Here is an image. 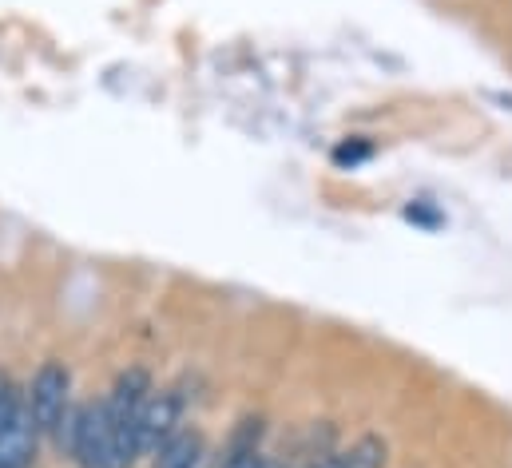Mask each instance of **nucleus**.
I'll return each instance as SVG.
<instances>
[{
	"label": "nucleus",
	"mask_w": 512,
	"mask_h": 468,
	"mask_svg": "<svg viewBox=\"0 0 512 468\" xmlns=\"http://www.w3.org/2000/svg\"><path fill=\"white\" fill-rule=\"evenodd\" d=\"M52 437L76 468H100L104 465V449H108V409H104V401L72 405Z\"/></svg>",
	"instance_id": "f257e3e1"
},
{
	"label": "nucleus",
	"mask_w": 512,
	"mask_h": 468,
	"mask_svg": "<svg viewBox=\"0 0 512 468\" xmlns=\"http://www.w3.org/2000/svg\"><path fill=\"white\" fill-rule=\"evenodd\" d=\"M24 405H28L40 433H56V425L72 409V373H68V365L64 361H44L28 381Z\"/></svg>",
	"instance_id": "f03ea898"
},
{
	"label": "nucleus",
	"mask_w": 512,
	"mask_h": 468,
	"mask_svg": "<svg viewBox=\"0 0 512 468\" xmlns=\"http://www.w3.org/2000/svg\"><path fill=\"white\" fill-rule=\"evenodd\" d=\"M135 429H139V453H155L167 437L183 429V397L175 389H159V393L151 389V397L135 417Z\"/></svg>",
	"instance_id": "7ed1b4c3"
},
{
	"label": "nucleus",
	"mask_w": 512,
	"mask_h": 468,
	"mask_svg": "<svg viewBox=\"0 0 512 468\" xmlns=\"http://www.w3.org/2000/svg\"><path fill=\"white\" fill-rule=\"evenodd\" d=\"M36 441H40V429H36L28 405H20L12 413V421L0 429V468H32Z\"/></svg>",
	"instance_id": "20e7f679"
},
{
	"label": "nucleus",
	"mask_w": 512,
	"mask_h": 468,
	"mask_svg": "<svg viewBox=\"0 0 512 468\" xmlns=\"http://www.w3.org/2000/svg\"><path fill=\"white\" fill-rule=\"evenodd\" d=\"M151 457H155V468H207L211 449H207V437L199 429H179Z\"/></svg>",
	"instance_id": "39448f33"
},
{
	"label": "nucleus",
	"mask_w": 512,
	"mask_h": 468,
	"mask_svg": "<svg viewBox=\"0 0 512 468\" xmlns=\"http://www.w3.org/2000/svg\"><path fill=\"white\" fill-rule=\"evenodd\" d=\"M147 397H151V373L135 365V369H128V373H120V377H116L112 397H108L104 405H108V413H112V417H120V421H135Z\"/></svg>",
	"instance_id": "423d86ee"
},
{
	"label": "nucleus",
	"mask_w": 512,
	"mask_h": 468,
	"mask_svg": "<svg viewBox=\"0 0 512 468\" xmlns=\"http://www.w3.org/2000/svg\"><path fill=\"white\" fill-rule=\"evenodd\" d=\"M346 457H350V468H382L385 465V441H378V437H362Z\"/></svg>",
	"instance_id": "0eeeda50"
},
{
	"label": "nucleus",
	"mask_w": 512,
	"mask_h": 468,
	"mask_svg": "<svg viewBox=\"0 0 512 468\" xmlns=\"http://www.w3.org/2000/svg\"><path fill=\"white\" fill-rule=\"evenodd\" d=\"M219 468H262V453L258 445H231V453L223 457Z\"/></svg>",
	"instance_id": "6e6552de"
},
{
	"label": "nucleus",
	"mask_w": 512,
	"mask_h": 468,
	"mask_svg": "<svg viewBox=\"0 0 512 468\" xmlns=\"http://www.w3.org/2000/svg\"><path fill=\"white\" fill-rule=\"evenodd\" d=\"M370 155H374V147H370V143H342V147L334 151V163H342V167H346V163H350V167H358V163H362V159H370Z\"/></svg>",
	"instance_id": "1a4fd4ad"
},
{
	"label": "nucleus",
	"mask_w": 512,
	"mask_h": 468,
	"mask_svg": "<svg viewBox=\"0 0 512 468\" xmlns=\"http://www.w3.org/2000/svg\"><path fill=\"white\" fill-rule=\"evenodd\" d=\"M318 468H350V457H346V453H330Z\"/></svg>",
	"instance_id": "9d476101"
},
{
	"label": "nucleus",
	"mask_w": 512,
	"mask_h": 468,
	"mask_svg": "<svg viewBox=\"0 0 512 468\" xmlns=\"http://www.w3.org/2000/svg\"><path fill=\"white\" fill-rule=\"evenodd\" d=\"M262 468H282V465H274V461H262Z\"/></svg>",
	"instance_id": "9b49d317"
},
{
	"label": "nucleus",
	"mask_w": 512,
	"mask_h": 468,
	"mask_svg": "<svg viewBox=\"0 0 512 468\" xmlns=\"http://www.w3.org/2000/svg\"><path fill=\"white\" fill-rule=\"evenodd\" d=\"M306 468H318V465H306Z\"/></svg>",
	"instance_id": "f8f14e48"
}]
</instances>
